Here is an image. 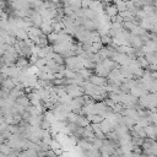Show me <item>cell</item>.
<instances>
[{
  "mask_svg": "<svg viewBox=\"0 0 157 157\" xmlns=\"http://www.w3.org/2000/svg\"><path fill=\"white\" fill-rule=\"evenodd\" d=\"M107 13H108V16H113L114 17L118 13V7L115 5H108L107 6Z\"/></svg>",
  "mask_w": 157,
  "mask_h": 157,
  "instance_id": "obj_1",
  "label": "cell"
}]
</instances>
